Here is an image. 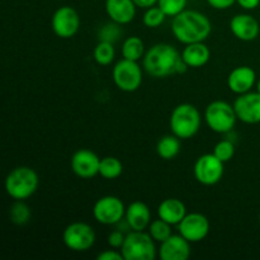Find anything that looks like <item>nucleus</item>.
Returning a JSON list of instances; mask_svg holds the SVG:
<instances>
[{
    "label": "nucleus",
    "instance_id": "39",
    "mask_svg": "<svg viewBox=\"0 0 260 260\" xmlns=\"http://www.w3.org/2000/svg\"><path fill=\"white\" fill-rule=\"evenodd\" d=\"M258 221H259V226H260V212H259V217H258Z\"/></svg>",
    "mask_w": 260,
    "mask_h": 260
},
{
    "label": "nucleus",
    "instance_id": "10",
    "mask_svg": "<svg viewBox=\"0 0 260 260\" xmlns=\"http://www.w3.org/2000/svg\"><path fill=\"white\" fill-rule=\"evenodd\" d=\"M223 164L216 155L205 154L197 159L193 168V173L198 183L203 185H215L222 179Z\"/></svg>",
    "mask_w": 260,
    "mask_h": 260
},
{
    "label": "nucleus",
    "instance_id": "27",
    "mask_svg": "<svg viewBox=\"0 0 260 260\" xmlns=\"http://www.w3.org/2000/svg\"><path fill=\"white\" fill-rule=\"evenodd\" d=\"M10 221H12L14 225L23 226L25 223L29 222L30 220V210L27 205L24 203V201H15L12 205L9 211Z\"/></svg>",
    "mask_w": 260,
    "mask_h": 260
},
{
    "label": "nucleus",
    "instance_id": "33",
    "mask_svg": "<svg viewBox=\"0 0 260 260\" xmlns=\"http://www.w3.org/2000/svg\"><path fill=\"white\" fill-rule=\"evenodd\" d=\"M207 3L210 7L213 8V9L225 10L233 7L236 3V0H207Z\"/></svg>",
    "mask_w": 260,
    "mask_h": 260
},
{
    "label": "nucleus",
    "instance_id": "29",
    "mask_svg": "<svg viewBox=\"0 0 260 260\" xmlns=\"http://www.w3.org/2000/svg\"><path fill=\"white\" fill-rule=\"evenodd\" d=\"M188 0H157V7L167 14V17L178 15L185 10Z\"/></svg>",
    "mask_w": 260,
    "mask_h": 260
},
{
    "label": "nucleus",
    "instance_id": "36",
    "mask_svg": "<svg viewBox=\"0 0 260 260\" xmlns=\"http://www.w3.org/2000/svg\"><path fill=\"white\" fill-rule=\"evenodd\" d=\"M134 3L136 4L137 8L147 9V8H151L154 7V5H156L157 0H134Z\"/></svg>",
    "mask_w": 260,
    "mask_h": 260
},
{
    "label": "nucleus",
    "instance_id": "3",
    "mask_svg": "<svg viewBox=\"0 0 260 260\" xmlns=\"http://www.w3.org/2000/svg\"><path fill=\"white\" fill-rule=\"evenodd\" d=\"M40 179L35 169L29 167H18L5 178L4 188L7 194L14 201H25L37 190Z\"/></svg>",
    "mask_w": 260,
    "mask_h": 260
},
{
    "label": "nucleus",
    "instance_id": "26",
    "mask_svg": "<svg viewBox=\"0 0 260 260\" xmlns=\"http://www.w3.org/2000/svg\"><path fill=\"white\" fill-rule=\"evenodd\" d=\"M114 55H116V51H114L113 43L104 42V41H99L93 52L94 60L101 66H107L112 63V61L114 60Z\"/></svg>",
    "mask_w": 260,
    "mask_h": 260
},
{
    "label": "nucleus",
    "instance_id": "1",
    "mask_svg": "<svg viewBox=\"0 0 260 260\" xmlns=\"http://www.w3.org/2000/svg\"><path fill=\"white\" fill-rule=\"evenodd\" d=\"M172 32L179 42L190 45L205 42L212 32L210 19L198 10H183L173 18Z\"/></svg>",
    "mask_w": 260,
    "mask_h": 260
},
{
    "label": "nucleus",
    "instance_id": "9",
    "mask_svg": "<svg viewBox=\"0 0 260 260\" xmlns=\"http://www.w3.org/2000/svg\"><path fill=\"white\" fill-rule=\"evenodd\" d=\"M124 215L126 207L121 198L116 196H104L94 203L93 216L102 225H116L124 217Z\"/></svg>",
    "mask_w": 260,
    "mask_h": 260
},
{
    "label": "nucleus",
    "instance_id": "30",
    "mask_svg": "<svg viewBox=\"0 0 260 260\" xmlns=\"http://www.w3.org/2000/svg\"><path fill=\"white\" fill-rule=\"evenodd\" d=\"M213 154L222 162L230 161L234 157V155H235V145L230 140H221L213 147Z\"/></svg>",
    "mask_w": 260,
    "mask_h": 260
},
{
    "label": "nucleus",
    "instance_id": "18",
    "mask_svg": "<svg viewBox=\"0 0 260 260\" xmlns=\"http://www.w3.org/2000/svg\"><path fill=\"white\" fill-rule=\"evenodd\" d=\"M136 4L134 0H106V12L112 22L128 24L136 15Z\"/></svg>",
    "mask_w": 260,
    "mask_h": 260
},
{
    "label": "nucleus",
    "instance_id": "12",
    "mask_svg": "<svg viewBox=\"0 0 260 260\" xmlns=\"http://www.w3.org/2000/svg\"><path fill=\"white\" fill-rule=\"evenodd\" d=\"M178 231L190 243H200L207 238L210 233V221L205 215L198 212L187 213L178 223Z\"/></svg>",
    "mask_w": 260,
    "mask_h": 260
},
{
    "label": "nucleus",
    "instance_id": "2",
    "mask_svg": "<svg viewBox=\"0 0 260 260\" xmlns=\"http://www.w3.org/2000/svg\"><path fill=\"white\" fill-rule=\"evenodd\" d=\"M179 52L169 43H156L145 52L142 66L152 78L161 79L175 74V66L180 58Z\"/></svg>",
    "mask_w": 260,
    "mask_h": 260
},
{
    "label": "nucleus",
    "instance_id": "24",
    "mask_svg": "<svg viewBox=\"0 0 260 260\" xmlns=\"http://www.w3.org/2000/svg\"><path fill=\"white\" fill-rule=\"evenodd\" d=\"M123 172V165L121 160L114 156H106L101 159V165H99V175L104 179H117Z\"/></svg>",
    "mask_w": 260,
    "mask_h": 260
},
{
    "label": "nucleus",
    "instance_id": "37",
    "mask_svg": "<svg viewBox=\"0 0 260 260\" xmlns=\"http://www.w3.org/2000/svg\"><path fill=\"white\" fill-rule=\"evenodd\" d=\"M187 70H188V65L184 62V60L182 58V56H180V58L178 60V62H177V66H175V74H183V73H185Z\"/></svg>",
    "mask_w": 260,
    "mask_h": 260
},
{
    "label": "nucleus",
    "instance_id": "23",
    "mask_svg": "<svg viewBox=\"0 0 260 260\" xmlns=\"http://www.w3.org/2000/svg\"><path fill=\"white\" fill-rule=\"evenodd\" d=\"M122 56L131 61H139L145 56V43L137 36H132L124 40L122 45Z\"/></svg>",
    "mask_w": 260,
    "mask_h": 260
},
{
    "label": "nucleus",
    "instance_id": "16",
    "mask_svg": "<svg viewBox=\"0 0 260 260\" xmlns=\"http://www.w3.org/2000/svg\"><path fill=\"white\" fill-rule=\"evenodd\" d=\"M230 29L238 40L254 41L260 33L259 22L250 14H238L230 20Z\"/></svg>",
    "mask_w": 260,
    "mask_h": 260
},
{
    "label": "nucleus",
    "instance_id": "21",
    "mask_svg": "<svg viewBox=\"0 0 260 260\" xmlns=\"http://www.w3.org/2000/svg\"><path fill=\"white\" fill-rule=\"evenodd\" d=\"M211 51L205 42H196L185 45L183 50L182 58L187 63L188 68L198 69L205 66L210 61Z\"/></svg>",
    "mask_w": 260,
    "mask_h": 260
},
{
    "label": "nucleus",
    "instance_id": "31",
    "mask_svg": "<svg viewBox=\"0 0 260 260\" xmlns=\"http://www.w3.org/2000/svg\"><path fill=\"white\" fill-rule=\"evenodd\" d=\"M119 25L121 24H118V23L116 22L104 24L98 32L99 41H104V42L111 43H114L116 41H118L119 36H121V28H119Z\"/></svg>",
    "mask_w": 260,
    "mask_h": 260
},
{
    "label": "nucleus",
    "instance_id": "17",
    "mask_svg": "<svg viewBox=\"0 0 260 260\" xmlns=\"http://www.w3.org/2000/svg\"><path fill=\"white\" fill-rule=\"evenodd\" d=\"M256 85V74L250 66H238L228 76V86L233 93H248Z\"/></svg>",
    "mask_w": 260,
    "mask_h": 260
},
{
    "label": "nucleus",
    "instance_id": "19",
    "mask_svg": "<svg viewBox=\"0 0 260 260\" xmlns=\"http://www.w3.org/2000/svg\"><path fill=\"white\" fill-rule=\"evenodd\" d=\"M126 220L135 231H145L151 222V211L146 203L135 201L126 208Z\"/></svg>",
    "mask_w": 260,
    "mask_h": 260
},
{
    "label": "nucleus",
    "instance_id": "7",
    "mask_svg": "<svg viewBox=\"0 0 260 260\" xmlns=\"http://www.w3.org/2000/svg\"><path fill=\"white\" fill-rule=\"evenodd\" d=\"M95 231L85 222H73L66 226L62 233V241L68 249L76 253L88 251L95 243Z\"/></svg>",
    "mask_w": 260,
    "mask_h": 260
},
{
    "label": "nucleus",
    "instance_id": "13",
    "mask_svg": "<svg viewBox=\"0 0 260 260\" xmlns=\"http://www.w3.org/2000/svg\"><path fill=\"white\" fill-rule=\"evenodd\" d=\"M101 157L88 149H80L74 152L70 167L74 174L81 179H91L99 174Z\"/></svg>",
    "mask_w": 260,
    "mask_h": 260
},
{
    "label": "nucleus",
    "instance_id": "28",
    "mask_svg": "<svg viewBox=\"0 0 260 260\" xmlns=\"http://www.w3.org/2000/svg\"><path fill=\"white\" fill-rule=\"evenodd\" d=\"M165 17H167V14L159 7L154 5L151 8H147L144 17H142V20L147 28H157L164 23Z\"/></svg>",
    "mask_w": 260,
    "mask_h": 260
},
{
    "label": "nucleus",
    "instance_id": "8",
    "mask_svg": "<svg viewBox=\"0 0 260 260\" xmlns=\"http://www.w3.org/2000/svg\"><path fill=\"white\" fill-rule=\"evenodd\" d=\"M112 76L117 88L126 93L136 91L142 84V70L137 61L122 58L114 65Z\"/></svg>",
    "mask_w": 260,
    "mask_h": 260
},
{
    "label": "nucleus",
    "instance_id": "6",
    "mask_svg": "<svg viewBox=\"0 0 260 260\" xmlns=\"http://www.w3.org/2000/svg\"><path fill=\"white\" fill-rule=\"evenodd\" d=\"M205 121L207 126L217 134H228L235 127L238 116L234 106L223 101H213L205 111Z\"/></svg>",
    "mask_w": 260,
    "mask_h": 260
},
{
    "label": "nucleus",
    "instance_id": "5",
    "mask_svg": "<svg viewBox=\"0 0 260 260\" xmlns=\"http://www.w3.org/2000/svg\"><path fill=\"white\" fill-rule=\"evenodd\" d=\"M121 253L124 260H154L157 250L149 233L132 230L126 235Z\"/></svg>",
    "mask_w": 260,
    "mask_h": 260
},
{
    "label": "nucleus",
    "instance_id": "22",
    "mask_svg": "<svg viewBox=\"0 0 260 260\" xmlns=\"http://www.w3.org/2000/svg\"><path fill=\"white\" fill-rule=\"evenodd\" d=\"M156 152L161 159L173 160L180 152V139L173 134L161 137L156 145Z\"/></svg>",
    "mask_w": 260,
    "mask_h": 260
},
{
    "label": "nucleus",
    "instance_id": "15",
    "mask_svg": "<svg viewBox=\"0 0 260 260\" xmlns=\"http://www.w3.org/2000/svg\"><path fill=\"white\" fill-rule=\"evenodd\" d=\"M157 254L161 260H187L190 256V241L180 234L172 235L160 243Z\"/></svg>",
    "mask_w": 260,
    "mask_h": 260
},
{
    "label": "nucleus",
    "instance_id": "14",
    "mask_svg": "<svg viewBox=\"0 0 260 260\" xmlns=\"http://www.w3.org/2000/svg\"><path fill=\"white\" fill-rule=\"evenodd\" d=\"M234 109L239 121L246 124L260 123V94L258 91L240 94L234 102Z\"/></svg>",
    "mask_w": 260,
    "mask_h": 260
},
{
    "label": "nucleus",
    "instance_id": "4",
    "mask_svg": "<svg viewBox=\"0 0 260 260\" xmlns=\"http://www.w3.org/2000/svg\"><path fill=\"white\" fill-rule=\"evenodd\" d=\"M202 118L201 113L193 104L182 103L173 109L170 114V129L172 134L180 140L192 139L200 131Z\"/></svg>",
    "mask_w": 260,
    "mask_h": 260
},
{
    "label": "nucleus",
    "instance_id": "38",
    "mask_svg": "<svg viewBox=\"0 0 260 260\" xmlns=\"http://www.w3.org/2000/svg\"><path fill=\"white\" fill-rule=\"evenodd\" d=\"M256 91L260 94V78L259 80H256Z\"/></svg>",
    "mask_w": 260,
    "mask_h": 260
},
{
    "label": "nucleus",
    "instance_id": "35",
    "mask_svg": "<svg viewBox=\"0 0 260 260\" xmlns=\"http://www.w3.org/2000/svg\"><path fill=\"white\" fill-rule=\"evenodd\" d=\"M239 5L245 10H253L259 7L260 0H236Z\"/></svg>",
    "mask_w": 260,
    "mask_h": 260
},
{
    "label": "nucleus",
    "instance_id": "32",
    "mask_svg": "<svg viewBox=\"0 0 260 260\" xmlns=\"http://www.w3.org/2000/svg\"><path fill=\"white\" fill-rule=\"evenodd\" d=\"M124 239H126V234L119 231L118 229H116L114 231L109 233L107 243H108V245L111 246L112 249H121L124 243Z\"/></svg>",
    "mask_w": 260,
    "mask_h": 260
},
{
    "label": "nucleus",
    "instance_id": "34",
    "mask_svg": "<svg viewBox=\"0 0 260 260\" xmlns=\"http://www.w3.org/2000/svg\"><path fill=\"white\" fill-rule=\"evenodd\" d=\"M98 260H122L123 255L122 253H118L117 250H104L103 253L98 254L96 256Z\"/></svg>",
    "mask_w": 260,
    "mask_h": 260
},
{
    "label": "nucleus",
    "instance_id": "20",
    "mask_svg": "<svg viewBox=\"0 0 260 260\" xmlns=\"http://www.w3.org/2000/svg\"><path fill=\"white\" fill-rule=\"evenodd\" d=\"M187 215V207L178 198H167L157 207V216L170 223L172 226L178 225Z\"/></svg>",
    "mask_w": 260,
    "mask_h": 260
},
{
    "label": "nucleus",
    "instance_id": "25",
    "mask_svg": "<svg viewBox=\"0 0 260 260\" xmlns=\"http://www.w3.org/2000/svg\"><path fill=\"white\" fill-rule=\"evenodd\" d=\"M147 233L150 234V236L155 241L162 243V241H165L168 238H170L173 235L172 225L159 217L157 220H154L150 222L149 228H147Z\"/></svg>",
    "mask_w": 260,
    "mask_h": 260
},
{
    "label": "nucleus",
    "instance_id": "11",
    "mask_svg": "<svg viewBox=\"0 0 260 260\" xmlns=\"http://www.w3.org/2000/svg\"><path fill=\"white\" fill-rule=\"evenodd\" d=\"M51 27L57 37L68 40L74 37L80 28V17L74 8L63 5L56 9L51 18Z\"/></svg>",
    "mask_w": 260,
    "mask_h": 260
}]
</instances>
